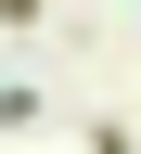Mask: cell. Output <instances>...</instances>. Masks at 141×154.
Wrapping results in <instances>:
<instances>
[{"instance_id":"6da1fadb","label":"cell","mask_w":141,"mask_h":154,"mask_svg":"<svg viewBox=\"0 0 141 154\" xmlns=\"http://www.w3.org/2000/svg\"><path fill=\"white\" fill-rule=\"evenodd\" d=\"M0 128H13V141H26V128H51V90H26V77H13V90H0Z\"/></svg>"}]
</instances>
